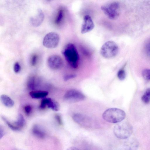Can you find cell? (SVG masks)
I'll use <instances>...</instances> for the list:
<instances>
[{
    "label": "cell",
    "mask_w": 150,
    "mask_h": 150,
    "mask_svg": "<svg viewBox=\"0 0 150 150\" xmlns=\"http://www.w3.org/2000/svg\"><path fill=\"white\" fill-rule=\"evenodd\" d=\"M1 100L2 103L8 107H11L14 105V101L8 96L3 94L1 96Z\"/></svg>",
    "instance_id": "cell-15"
},
{
    "label": "cell",
    "mask_w": 150,
    "mask_h": 150,
    "mask_svg": "<svg viewBox=\"0 0 150 150\" xmlns=\"http://www.w3.org/2000/svg\"><path fill=\"white\" fill-rule=\"evenodd\" d=\"M95 27L94 23L89 15H85L81 28V33L84 34L91 31Z\"/></svg>",
    "instance_id": "cell-9"
},
{
    "label": "cell",
    "mask_w": 150,
    "mask_h": 150,
    "mask_svg": "<svg viewBox=\"0 0 150 150\" xmlns=\"http://www.w3.org/2000/svg\"><path fill=\"white\" fill-rule=\"evenodd\" d=\"M143 102L147 104L150 102V88H147L141 97Z\"/></svg>",
    "instance_id": "cell-18"
},
{
    "label": "cell",
    "mask_w": 150,
    "mask_h": 150,
    "mask_svg": "<svg viewBox=\"0 0 150 150\" xmlns=\"http://www.w3.org/2000/svg\"><path fill=\"white\" fill-rule=\"evenodd\" d=\"M24 110L26 115L28 116L30 115L32 111V107L30 105H26L24 108Z\"/></svg>",
    "instance_id": "cell-26"
},
{
    "label": "cell",
    "mask_w": 150,
    "mask_h": 150,
    "mask_svg": "<svg viewBox=\"0 0 150 150\" xmlns=\"http://www.w3.org/2000/svg\"><path fill=\"white\" fill-rule=\"evenodd\" d=\"M64 16V12L63 10H59L57 13V16L55 20V23L56 24H59L62 21Z\"/></svg>",
    "instance_id": "cell-20"
},
{
    "label": "cell",
    "mask_w": 150,
    "mask_h": 150,
    "mask_svg": "<svg viewBox=\"0 0 150 150\" xmlns=\"http://www.w3.org/2000/svg\"><path fill=\"white\" fill-rule=\"evenodd\" d=\"M73 120L77 123L83 126H89L91 125V120L88 117L80 113L74 114L72 116Z\"/></svg>",
    "instance_id": "cell-10"
},
{
    "label": "cell",
    "mask_w": 150,
    "mask_h": 150,
    "mask_svg": "<svg viewBox=\"0 0 150 150\" xmlns=\"http://www.w3.org/2000/svg\"><path fill=\"white\" fill-rule=\"evenodd\" d=\"M36 79L34 76H31L28 79L27 83L28 88L31 90L33 91L36 86Z\"/></svg>",
    "instance_id": "cell-17"
},
{
    "label": "cell",
    "mask_w": 150,
    "mask_h": 150,
    "mask_svg": "<svg viewBox=\"0 0 150 150\" xmlns=\"http://www.w3.org/2000/svg\"><path fill=\"white\" fill-rule=\"evenodd\" d=\"M25 123V120L24 117L22 114H20L18 115L17 120L13 124L20 130L24 126Z\"/></svg>",
    "instance_id": "cell-16"
},
{
    "label": "cell",
    "mask_w": 150,
    "mask_h": 150,
    "mask_svg": "<svg viewBox=\"0 0 150 150\" xmlns=\"http://www.w3.org/2000/svg\"><path fill=\"white\" fill-rule=\"evenodd\" d=\"M52 99L50 98H45L42 99L41 102L39 106L40 108L41 109L45 108L47 106L48 104L51 100Z\"/></svg>",
    "instance_id": "cell-21"
},
{
    "label": "cell",
    "mask_w": 150,
    "mask_h": 150,
    "mask_svg": "<svg viewBox=\"0 0 150 150\" xmlns=\"http://www.w3.org/2000/svg\"><path fill=\"white\" fill-rule=\"evenodd\" d=\"M62 53L69 65L73 68L78 66L79 55L75 45L71 43L67 44L62 50Z\"/></svg>",
    "instance_id": "cell-1"
},
{
    "label": "cell",
    "mask_w": 150,
    "mask_h": 150,
    "mask_svg": "<svg viewBox=\"0 0 150 150\" xmlns=\"http://www.w3.org/2000/svg\"><path fill=\"white\" fill-rule=\"evenodd\" d=\"M48 94V92L43 91H32L29 93L30 96L33 98H42L46 97Z\"/></svg>",
    "instance_id": "cell-14"
},
{
    "label": "cell",
    "mask_w": 150,
    "mask_h": 150,
    "mask_svg": "<svg viewBox=\"0 0 150 150\" xmlns=\"http://www.w3.org/2000/svg\"><path fill=\"white\" fill-rule=\"evenodd\" d=\"M126 76V72L124 69L122 68L119 70L117 73V77L121 81L123 80Z\"/></svg>",
    "instance_id": "cell-23"
},
{
    "label": "cell",
    "mask_w": 150,
    "mask_h": 150,
    "mask_svg": "<svg viewBox=\"0 0 150 150\" xmlns=\"http://www.w3.org/2000/svg\"><path fill=\"white\" fill-rule=\"evenodd\" d=\"M133 131L132 126L126 122H121L116 125L113 128V133L118 138L126 139L129 138Z\"/></svg>",
    "instance_id": "cell-3"
},
{
    "label": "cell",
    "mask_w": 150,
    "mask_h": 150,
    "mask_svg": "<svg viewBox=\"0 0 150 150\" xmlns=\"http://www.w3.org/2000/svg\"><path fill=\"white\" fill-rule=\"evenodd\" d=\"M2 118L4 121L11 129L14 131H18L20 130L19 129L16 127L13 123L10 122L5 117H3Z\"/></svg>",
    "instance_id": "cell-22"
},
{
    "label": "cell",
    "mask_w": 150,
    "mask_h": 150,
    "mask_svg": "<svg viewBox=\"0 0 150 150\" xmlns=\"http://www.w3.org/2000/svg\"><path fill=\"white\" fill-rule=\"evenodd\" d=\"M101 9L105 15L111 20L115 19L120 14V5L117 2H112L105 4L101 6Z\"/></svg>",
    "instance_id": "cell-4"
},
{
    "label": "cell",
    "mask_w": 150,
    "mask_h": 150,
    "mask_svg": "<svg viewBox=\"0 0 150 150\" xmlns=\"http://www.w3.org/2000/svg\"><path fill=\"white\" fill-rule=\"evenodd\" d=\"M142 74L143 78L146 80H150V69H144L142 71Z\"/></svg>",
    "instance_id": "cell-24"
},
{
    "label": "cell",
    "mask_w": 150,
    "mask_h": 150,
    "mask_svg": "<svg viewBox=\"0 0 150 150\" xmlns=\"http://www.w3.org/2000/svg\"><path fill=\"white\" fill-rule=\"evenodd\" d=\"M76 77V75L74 74H67L64 76V81H67L70 79L74 78Z\"/></svg>",
    "instance_id": "cell-28"
},
{
    "label": "cell",
    "mask_w": 150,
    "mask_h": 150,
    "mask_svg": "<svg viewBox=\"0 0 150 150\" xmlns=\"http://www.w3.org/2000/svg\"><path fill=\"white\" fill-rule=\"evenodd\" d=\"M67 150H80L77 148L71 146L68 148Z\"/></svg>",
    "instance_id": "cell-31"
},
{
    "label": "cell",
    "mask_w": 150,
    "mask_h": 150,
    "mask_svg": "<svg viewBox=\"0 0 150 150\" xmlns=\"http://www.w3.org/2000/svg\"><path fill=\"white\" fill-rule=\"evenodd\" d=\"M32 132L35 136L39 138H44L46 135L45 131L37 125H35L33 126L32 128Z\"/></svg>",
    "instance_id": "cell-13"
},
{
    "label": "cell",
    "mask_w": 150,
    "mask_h": 150,
    "mask_svg": "<svg viewBox=\"0 0 150 150\" xmlns=\"http://www.w3.org/2000/svg\"><path fill=\"white\" fill-rule=\"evenodd\" d=\"M37 59V56L36 54L33 55L31 60V64L32 66L35 65L36 63Z\"/></svg>",
    "instance_id": "cell-30"
},
{
    "label": "cell",
    "mask_w": 150,
    "mask_h": 150,
    "mask_svg": "<svg viewBox=\"0 0 150 150\" xmlns=\"http://www.w3.org/2000/svg\"><path fill=\"white\" fill-rule=\"evenodd\" d=\"M59 39V36L58 34L54 32H50L44 37L43 40V45L47 48H55L58 45Z\"/></svg>",
    "instance_id": "cell-6"
},
{
    "label": "cell",
    "mask_w": 150,
    "mask_h": 150,
    "mask_svg": "<svg viewBox=\"0 0 150 150\" xmlns=\"http://www.w3.org/2000/svg\"><path fill=\"white\" fill-rule=\"evenodd\" d=\"M64 98L67 101L74 103L83 100L85 99V96L83 93L78 90L71 89L65 93Z\"/></svg>",
    "instance_id": "cell-7"
},
{
    "label": "cell",
    "mask_w": 150,
    "mask_h": 150,
    "mask_svg": "<svg viewBox=\"0 0 150 150\" xmlns=\"http://www.w3.org/2000/svg\"><path fill=\"white\" fill-rule=\"evenodd\" d=\"M14 71L16 73H18L21 70V67L18 62L15 63L13 66Z\"/></svg>",
    "instance_id": "cell-27"
},
{
    "label": "cell",
    "mask_w": 150,
    "mask_h": 150,
    "mask_svg": "<svg viewBox=\"0 0 150 150\" xmlns=\"http://www.w3.org/2000/svg\"><path fill=\"white\" fill-rule=\"evenodd\" d=\"M47 106L49 108L55 111H58L60 108L59 103L56 101L52 99L48 104Z\"/></svg>",
    "instance_id": "cell-19"
},
{
    "label": "cell",
    "mask_w": 150,
    "mask_h": 150,
    "mask_svg": "<svg viewBox=\"0 0 150 150\" xmlns=\"http://www.w3.org/2000/svg\"><path fill=\"white\" fill-rule=\"evenodd\" d=\"M118 47L114 41L109 40L105 42L101 46L100 50L101 55L106 59L113 58L117 54Z\"/></svg>",
    "instance_id": "cell-5"
},
{
    "label": "cell",
    "mask_w": 150,
    "mask_h": 150,
    "mask_svg": "<svg viewBox=\"0 0 150 150\" xmlns=\"http://www.w3.org/2000/svg\"><path fill=\"white\" fill-rule=\"evenodd\" d=\"M127 139L124 143V148L127 150H137L139 146L137 141L133 138Z\"/></svg>",
    "instance_id": "cell-12"
},
{
    "label": "cell",
    "mask_w": 150,
    "mask_h": 150,
    "mask_svg": "<svg viewBox=\"0 0 150 150\" xmlns=\"http://www.w3.org/2000/svg\"><path fill=\"white\" fill-rule=\"evenodd\" d=\"M55 119L58 123L60 125H63V122L62 117L60 115L57 114L55 115Z\"/></svg>",
    "instance_id": "cell-29"
},
{
    "label": "cell",
    "mask_w": 150,
    "mask_h": 150,
    "mask_svg": "<svg viewBox=\"0 0 150 150\" xmlns=\"http://www.w3.org/2000/svg\"><path fill=\"white\" fill-rule=\"evenodd\" d=\"M102 117L104 120L111 123L121 122L126 117V114L122 110L116 108H111L105 110Z\"/></svg>",
    "instance_id": "cell-2"
},
{
    "label": "cell",
    "mask_w": 150,
    "mask_h": 150,
    "mask_svg": "<svg viewBox=\"0 0 150 150\" xmlns=\"http://www.w3.org/2000/svg\"><path fill=\"white\" fill-rule=\"evenodd\" d=\"M144 50L146 55L150 57V39L148 40L146 42Z\"/></svg>",
    "instance_id": "cell-25"
},
{
    "label": "cell",
    "mask_w": 150,
    "mask_h": 150,
    "mask_svg": "<svg viewBox=\"0 0 150 150\" xmlns=\"http://www.w3.org/2000/svg\"><path fill=\"white\" fill-rule=\"evenodd\" d=\"M47 63L50 68L56 70L60 69L62 67L64 62L60 56L53 55L49 57L47 59Z\"/></svg>",
    "instance_id": "cell-8"
},
{
    "label": "cell",
    "mask_w": 150,
    "mask_h": 150,
    "mask_svg": "<svg viewBox=\"0 0 150 150\" xmlns=\"http://www.w3.org/2000/svg\"><path fill=\"white\" fill-rule=\"evenodd\" d=\"M44 18V15L40 9H38L36 15L30 19V22L33 26L38 27L42 23Z\"/></svg>",
    "instance_id": "cell-11"
}]
</instances>
